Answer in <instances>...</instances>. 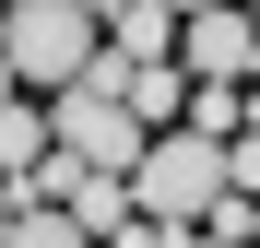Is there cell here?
I'll use <instances>...</instances> for the list:
<instances>
[{"instance_id": "cell-1", "label": "cell", "mask_w": 260, "mask_h": 248, "mask_svg": "<svg viewBox=\"0 0 260 248\" xmlns=\"http://www.w3.org/2000/svg\"><path fill=\"white\" fill-rule=\"evenodd\" d=\"M213 201H237V189H225V142L154 130L142 165H130V213H142L154 236H189V225H213Z\"/></svg>"}, {"instance_id": "cell-2", "label": "cell", "mask_w": 260, "mask_h": 248, "mask_svg": "<svg viewBox=\"0 0 260 248\" xmlns=\"http://www.w3.org/2000/svg\"><path fill=\"white\" fill-rule=\"evenodd\" d=\"M0 59H12V83H36V95H71V83L107 59V24L83 12V0H12V12H0Z\"/></svg>"}, {"instance_id": "cell-3", "label": "cell", "mask_w": 260, "mask_h": 248, "mask_svg": "<svg viewBox=\"0 0 260 248\" xmlns=\"http://www.w3.org/2000/svg\"><path fill=\"white\" fill-rule=\"evenodd\" d=\"M48 154L71 178H130L142 165V130H130L118 95H48Z\"/></svg>"}, {"instance_id": "cell-4", "label": "cell", "mask_w": 260, "mask_h": 248, "mask_svg": "<svg viewBox=\"0 0 260 248\" xmlns=\"http://www.w3.org/2000/svg\"><path fill=\"white\" fill-rule=\"evenodd\" d=\"M178 71L189 83H225V95H248V71H260V36H248V12L225 0V12H189L178 24Z\"/></svg>"}, {"instance_id": "cell-5", "label": "cell", "mask_w": 260, "mask_h": 248, "mask_svg": "<svg viewBox=\"0 0 260 248\" xmlns=\"http://www.w3.org/2000/svg\"><path fill=\"white\" fill-rule=\"evenodd\" d=\"M48 213H71V225H83V236H95V248H107L118 225H142V213H130V178H71V189L48 201Z\"/></svg>"}, {"instance_id": "cell-6", "label": "cell", "mask_w": 260, "mask_h": 248, "mask_svg": "<svg viewBox=\"0 0 260 248\" xmlns=\"http://www.w3.org/2000/svg\"><path fill=\"white\" fill-rule=\"evenodd\" d=\"M107 48H118V59H178V24H166L154 0H130V12L107 24Z\"/></svg>"}, {"instance_id": "cell-7", "label": "cell", "mask_w": 260, "mask_h": 248, "mask_svg": "<svg viewBox=\"0 0 260 248\" xmlns=\"http://www.w3.org/2000/svg\"><path fill=\"white\" fill-rule=\"evenodd\" d=\"M0 248H95V236H83L71 213H48V201H36V213H12V236H0Z\"/></svg>"}, {"instance_id": "cell-8", "label": "cell", "mask_w": 260, "mask_h": 248, "mask_svg": "<svg viewBox=\"0 0 260 248\" xmlns=\"http://www.w3.org/2000/svg\"><path fill=\"white\" fill-rule=\"evenodd\" d=\"M225 189H248V201H260V130H237V142H225Z\"/></svg>"}, {"instance_id": "cell-9", "label": "cell", "mask_w": 260, "mask_h": 248, "mask_svg": "<svg viewBox=\"0 0 260 248\" xmlns=\"http://www.w3.org/2000/svg\"><path fill=\"white\" fill-rule=\"evenodd\" d=\"M154 12H166V24H189V12H225V0H154Z\"/></svg>"}, {"instance_id": "cell-10", "label": "cell", "mask_w": 260, "mask_h": 248, "mask_svg": "<svg viewBox=\"0 0 260 248\" xmlns=\"http://www.w3.org/2000/svg\"><path fill=\"white\" fill-rule=\"evenodd\" d=\"M12 213H24V189H0V236H12Z\"/></svg>"}, {"instance_id": "cell-11", "label": "cell", "mask_w": 260, "mask_h": 248, "mask_svg": "<svg viewBox=\"0 0 260 248\" xmlns=\"http://www.w3.org/2000/svg\"><path fill=\"white\" fill-rule=\"evenodd\" d=\"M12 95H24V83H12V59H0V107H12Z\"/></svg>"}, {"instance_id": "cell-12", "label": "cell", "mask_w": 260, "mask_h": 248, "mask_svg": "<svg viewBox=\"0 0 260 248\" xmlns=\"http://www.w3.org/2000/svg\"><path fill=\"white\" fill-rule=\"evenodd\" d=\"M237 12H248V36H260V0H237Z\"/></svg>"}, {"instance_id": "cell-13", "label": "cell", "mask_w": 260, "mask_h": 248, "mask_svg": "<svg viewBox=\"0 0 260 248\" xmlns=\"http://www.w3.org/2000/svg\"><path fill=\"white\" fill-rule=\"evenodd\" d=\"M248 248H260V201H248Z\"/></svg>"}]
</instances>
